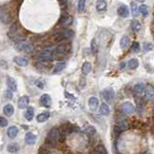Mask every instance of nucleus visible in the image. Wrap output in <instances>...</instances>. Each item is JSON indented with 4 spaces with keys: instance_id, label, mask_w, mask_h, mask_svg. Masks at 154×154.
I'll list each match as a JSON object with an SVG mask.
<instances>
[{
    "instance_id": "obj_1",
    "label": "nucleus",
    "mask_w": 154,
    "mask_h": 154,
    "mask_svg": "<svg viewBox=\"0 0 154 154\" xmlns=\"http://www.w3.org/2000/svg\"><path fill=\"white\" fill-rule=\"evenodd\" d=\"M59 134L60 133H59L58 128H56V127H52V128L50 129L48 135H47L46 144H48V146H50V147H55L56 141H57L58 138H59Z\"/></svg>"
},
{
    "instance_id": "obj_2",
    "label": "nucleus",
    "mask_w": 154,
    "mask_h": 154,
    "mask_svg": "<svg viewBox=\"0 0 154 154\" xmlns=\"http://www.w3.org/2000/svg\"><path fill=\"white\" fill-rule=\"evenodd\" d=\"M55 47L53 46H49V47H46L41 51L40 55H39V58L40 60L43 61H50L53 60L55 57Z\"/></svg>"
},
{
    "instance_id": "obj_3",
    "label": "nucleus",
    "mask_w": 154,
    "mask_h": 154,
    "mask_svg": "<svg viewBox=\"0 0 154 154\" xmlns=\"http://www.w3.org/2000/svg\"><path fill=\"white\" fill-rule=\"evenodd\" d=\"M15 47L20 51H25V52H31L33 50V45L31 43L27 42V41L20 40L17 41L15 44Z\"/></svg>"
},
{
    "instance_id": "obj_4",
    "label": "nucleus",
    "mask_w": 154,
    "mask_h": 154,
    "mask_svg": "<svg viewBox=\"0 0 154 154\" xmlns=\"http://www.w3.org/2000/svg\"><path fill=\"white\" fill-rule=\"evenodd\" d=\"M73 36V31L70 29H66V30L59 32L55 35V40L56 41H64L67 39H70Z\"/></svg>"
},
{
    "instance_id": "obj_5",
    "label": "nucleus",
    "mask_w": 154,
    "mask_h": 154,
    "mask_svg": "<svg viewBox=\"0 0 154 154\" xmlns=\"http://www.w3.org/2000/svg\"><path fill=\"white\" fill-rule=\"evenodd\" d=\"M102 96H103L105 101L110 103L115 98V92H114V90L112 88H105L102 91Z\"/></svg>"
},
{
    "instance_id": "obj_6",
    "label": "nucleus",
    "mask_w": 154,
    "mask_h": 154,
    "mask_svg": "<svg viewBox=\"0 0 154 154\" xmlns=\"http://www.w3.org/2000/svg\"><path fill=\"white\" fill-rule=\"evenodd\" d=\"M70 51V44L67 42H63L55 47V53L57 54H66Z\"/></svg>"
},
{
    "instance_id": "obj_7",
    "label": "nucleus",
    "mask_w": 154,
    "mask_h": 154,
    "mask_svg": "<svg viewBox=\"0 0 154 154\" xmlns=\"http://www.w3.org/2000/svg\"><path fill=\"white\" fill-rule=\"evenodd\" d=\"M121 110L122 112L125 114H131L135 111V107H134V105L132 103L127 101V102H124V103L121 105Z\"/></svg>"
},
{
    "instance_id": "obj_8",
    "label": "nucleus",
    "mask_w": 154,
    "mask_h": 154,
    "mask_svg": "<svg viewBox=\"0 0 154 154\" xmlns=\"http://www.w3.org/2000/svg\"><path fill=\"white\" fill-rule=\"evenodd\" d=\"M0 19H1L2 23L8 24L11 21V16L9 14V12L4 9V6H2L1 8V14H0Z\"/></svg>"
},
{
    "instance_id": "obj_9",
    "label": "nucleus",
    "mask_w": 154,
    "mask_h": 154,
    "mask_svg": "<svg viewBox=\"0 0 154 154\" xmlns=\"http://www.w3.org/2000/svg\"><path fill=\"white\" fill-rule=\"evenodd\" d=\"M144 93V97H145L147 100H152L154 98V88L151 85H146L145 89L143 91Z\"/></svg>"
},
{
    "instance_id": "obj_10",
    "label": "nucleus",
    "mask_w": 154,
    "mask_h": 154,
    "mask_svg": "<svg viewBox=\"0 0 154 154\" xmlns=\"http://www.w3.org/2000/svg\"><path fill=\"white\" fill-rule=\"evenodd\" d=\"M40 104L42 105L44 107H50L51 104H52V100H51V97L50 95L48 94H43L41 95L40 97Z\"/></svg>"
},
{
    "instance_id": "obj_11",
    "label": "nucleus",
    "mask_w": 154,
    "mask_h": 154,
    "mask_svg": "<svg viewBox=\"0 0 154 154\" xmlns=\"http://www.w3.org/2000/svg\"><path fill=\"white\" fill-rule=\"evenodd\" d=\"M29 101H30L29 96H27V95H24V96H22L21 98L18 100V107L20 109L27 108L28 104H29Z\"/></svg>"
},
{
    "instance_id": "obj_12",
    "label": "nucleus",
    "mask_w": 154,
    "mask_h": 154,
    "mask_svg": "<svg viewBox=\"0 0 154 154\" xmlns=\"http://www.w3.org/2000/svg\"><path fill=\"white\" fill-rule=\"evenodd\" d=\"M36 140H37V136L35 135L32 132H28L25 135V142L29 144V145H33V144L36 143Z\"/></svg>"
},
{
    "instance_id": "obj_13",
    "label": "nucleus",
    "mask_w": 154,
    "mask_h": 154,
    "mask_svg": "<svg viewBox=\"0 0 154 154\" xmlns=\"http://www.w3.org/2000/svg\"><path fill=\"white\" fill-rule=\"evenodd\" d=\"M89 106H90V109L92 110V111H96L97 108H98L99 106V100L97 97L95 96H91L89 98Z\"/></svg>"
},
{
    "instance_id": "obj_14",
    "label": "nucleus",
    "mask_w": 154,
    "mask_h": 154,
    "mask_svg": "<svg viewBox=\"0 0 154 154\" xmlns=\"http://www.w3.org/2000/svg\"><path fill=\"white\" fill-rule=\"evenodd\" d=\"M118 15L122 17V18H127L129 15V9L126 5H120L118 7Z\"/></svg>"
},
{
    "instance_id": "obj_15",
    "label": "nucleus",
    "mask_w": 154,
    "mask_h": 154,
    "mask_svg": "<svg viewBox=\"0 0 154 154\" xmlns=\"http://www.w3.org/2000/svg\"><path fill=\"white\" fill-rule=\"evenodd\" d=\"M13 61L20 67H25V66L28 65V60L25 57H22V56H16V57H14Z\"/></svg>"
},
{
    "instance_id": "obj_16",
    "label": "nucleus",
    "mask_w": 154,
    "mask_h": 154,
    "mask_svg": "<svg viewBox=\"0 0 154 154\" xmlns=\"http://www.w3.org/2000/svg\"><path fill=\"white\" fill-rule=\"evenodd\" d=\"M72 21H73L72 16H70V15H66V16L62 17V18L60 19L59 24H60L61 26H64V27H66V26H69L70 24L72 23Z\"/></svg>"
},
{
    "instance_id": "obj_17",
    "label": "nucleus",
    "mask_w": 154,
    "mask_h": 154,
    "mask_svg": "<svg viewBox=\"0 0 154 154\" xmlns=\"http://www.w3.org/2000/svg\"><path fill=\"white\" fill-rule=\"evenodd\" d=\"M3 113L5 114L6 116L10 117L13 115L14 113V107L12 104H6L5 106L3 107Z\"/></svg>"
},
{
    "instance_id": "obj_18",
    "label": "nucleus",
    "mask_w": 154,
    "mask_h": 154,
    "mask_svg": "<svg viewBox=\"0 0 154 154\" xmlns=\"http://www.w3.org/2000/svg\"><path fill=\"white\" fill-rule=\"evenodd\" d=\"M50 117V113L49 112H42V113L38 114L37 117H36V120L37 122H40V123H42V122H45L46 120H48Z\"/></svg>"
},
{
    "instance_id": "obj_19",
    "label": "nucleus",
    "mask_w": 154,
    "mask_h": 154,
    "mask_svg": "<svg viewBox=\"0 0 154 154\" xmlns=\"http://www.w3.org/2000/svg\"><path fill=\"white\" fill-rule=\"evenodd\" d=\"M129 44H130V39H129L128 36H123L120 39V47L121 49L125 50L129 47Z\"/></svg>"
},
{
    "instance_id": "obj_20",
    "label": "nucleus",
    "mask_w": 154,
    "mask_h": 154,
    "mask_svg": "<svg viewBox=\"0 0 154 154\" xmlns=\"http://www.w3.org/2000/svg\"><path fill=\"white\" fill-rule=\"evenodd\" d=\"M18 134V128L16 126H10L7 130V135L9 138H15Z\"/></svg>"
},
{
    "instance_id": "obj_21",
    "label": "nucleus",
    "mask_w": 154,
    "mask_h": 154,
    "mask_svg": "<svg viewBox=\"0 0 154 154\" xmlns=\"http://www.w3.org/2000/svg\"><path fill=\"white\" fill-rule=\"evenodd\" d=\"M7 86H8L9 89H11L12 91H16L17 90V84L16 81L13 79L12 77H7Z\"/></svg>"
},
{
    "instance_id": "obj_22",
    "label": "nucleus",
    "mask_w": 154,
    "mask_h": 154,
    "mask_svg": "<svg viewBox=\"0 0 154 154\" xmlns=\"http://www.w3.org/2000/svg\"><path fill=\"white\" fill-rule=\"evenodd\" d=\"M82 73L84 75H87V74H89L90 72H91V70H92V65H91V63L90 62H88V61H86V62H84L83 63V65H82Z\"/></svg>"
},
{
    "instance_id": "obj_23",
    "label": "nucleus",
    "mask_w": 154,
    "mask_h": 154,
    "mask_svg": "<svg viewBox=\"0 0 154 154\" xmlns=\"http://www.w3.org/2000/svg\"><path fill=\"white\" fill-rule=\"evenodd\" d=\"M24 116H25L26 120L32 121V119L34 118V109L32 107H28L25 112V114H24Z\"/></svg>"
},
{
    "instance_id": "obj_24",
    "label": "nucleus",
    "mask_w": 154,
    "mask_h": 154,
    "mask_svg": "<svg viewBox=\"0 0 154 154\" xmlns=\"http://www.w3.org/2000/svg\"><path fill=\"white\" fill-rule=\"evenodd\" d=\"M131 28H132V30H133L134 32H138V31L141 29L140 22H139L137 19H133V20L131 21Z\"/></svg>"
},
{
    "instance_id": "obj_25",
    "label": "nucleus",
    "mask_w": 154,
    "mask_h": 154,
    "mask_svg": "<svg viewBox=\"0 0 154 154\" xmlns=\"http://www.w3.org/2000/svg\"><path fill=\"white\" fill-rule=\"evenodd\" d=\"M64 66H65L64 62H58V63H56L52 73H53V74H57V73L61 72L63 69H64Z\"/></svg>"
},
{
    "instance_id": "obj_26",
    "label": "nucleus",
    "mask_w": 154,
    "mask_h": 154,
    "mask_svg": "<svg viewBox=\"0 0 154 154\" xmlns=\"http://www.w3.org/2000/svg\"><path fill=\"white\" fill-rule=\"evenodd\" d=\"M107 8V2L105 0H99L96 4V9L98 11H103Z\"/></svg>"
},
{
    "instance_id": "obj_27",
    "label": "nucleus",
    "mask_w": 154,
    "mask_h": 154,
    "mask_svg": "<svg viewBox=\"0 0 154 154\" xmlns=\"http://www.w3.org/2000/svg\"><path fill=\"white\" fill-rule=\"evenodd\" d=\"M19 150V145L17 143H10L7 146V151L10 153H15Z\"/></svg>"
},
{
    "instance_id": "obj_28",
    "label": "nucleus",
    "mask_w": 154,
    "mask_h": 154,
    "mask_svg": "<svg viewBox=\"0 0 154 154\" xmlns=\"http://www.w3.org/2000/svg\"><path fill=\"white\" fill-rule=\"evenodd\" d=\"M100 113L102 114V115H105V116H107V115H109V113H110V109H109V106L107 104H101V106H100Z\"/></svg>"
},
{
    "instance_id": "obj_29",
    "label": "nucleus",
    "mask_w": 154,
    "mask_h": 154,
    "mask_svg": "<svg viewBox=\"0 0 154 154\" xmlns=\"http://www.w3.org/2000/svg\"><path fill=\"white\" fill-rule=\"evenodd\" d=\"M134 92H136L137 94H140L142 93L144 91V89H145V85L143 84V83H138V84H136L135 86H134Z\"/></svg>"
},
{
    "instance_id": "obj_30",
    "label": "nucleus",
    "mask_w": 154,
    "mask_h": 154,
    "mask_svg": "<svg viewBox=\"0 0 154 154\" xmlns=\"http://www.w3.org/2000/svg\"><path fill=\"white\" fill-rule=\"evenodd\" d=\"M138 66H139V61L137 59H135V58L130 59L128 61V67L130 68V69H136Z\"/></svg>"
},
{
    "instance_id": "obj_31",
    "label": "nucleus",
    "mask_w": 154,
    "mask_h": 154,
    "mask_svg": "<svg viewBox=\"0 0 154 154\" xmlns=\"http://www.w3.org/2000/svg\"><path fill=\"white\" fill-rule=\"evenodd\" d=\"M116 125L119 126L122 130L124 131V130H126V129L128 128V122H127L125 119H120V120H118Z\"/></svg>"
},
{
    "instance_id": "obj_32",
    "label": "nucleus",
    "mask_w": 154,
    "mask_h": 154,
    "mask_svg": "<svg viewBox=\"0 0 154 154\" xmlns=\"http://www.w3.org/2000/svg\"><path fill=\"white\" fill-rule=\"evenodd\" d=\"M130 6H131V11H132V15H133V17L137 16V14L139 12V7L137 6V4H136L135 2H131Z\"/></svg>"
},
{
    "instance_id": "obj_33",
    "label": "nucleus",
    "mask_w": 154,
    "mask_h": 154,
    "mask_svg": "<svg viewBox=\"0 0 154 154\" xmlns=\"http://www.w3.org/2000/svg\"><path fill=\"white\" fill-rule=\"evenodd\" d=\"M91 50L93 54H97V52H98V45H97L96 39L95 38L92 39V41H91Z\"/></svg>"
},
{
    "instance_id": "obj_34",
    "label": "nucleus",
    "mask_w": 154,
    "mask_h": 154,
    "mask_svg": "<svg viewBox=\"0 0 154 154\" xmlns=\"http://www.w3.org/2000/svg\"><path fill=\"white\" fill-rule=\"evenodd\" d=\"M85 5H86V0H79V1H78V5H77L78 11H79V12L84 11Z\"/></svg>"
},
{
    "instance_id": "obj_35",
    "label": "nucleus",
    "mask_w": 154,
    "mask_h": 154,
    "mask_svg": "<svg viewBox=\"0 0 154 154\" xmlns=\"http://www.w3.org/2000/svg\"><path fill=\"white\" fill-rule=\"evenodd\" d=\"M95 152H96V153H101V154H106L107 150H106V148L104 147V145L99 144V145L97 146L96 148H95Z\"/></svg>"
},
{
    "instance_id": "obj_36",
    "label": "nucleus",
    "mask_w": 154,
    "mask_h": 154,
    "mask_svg": "<svg viewBox=\"0 0 154 154\" xmlns=\"http://www.w3.org/2000/svg\"><path fill=\"white\" fill-rule=\"evenodd\" d=\"M139 12H140L143 16H147L148 15V7L142 4V5L139 6Z\"/></svg>"
},
{
    "instance_id": "obj_37",
    "label": "nucleus",
    "mask_w": 154,
    "mask_h": 154,
    "mask_svg": "<svg viewBox=\"0 0 154 154\" xmlns=\"http://www.w3.org/2000/svg\"><path fill=\"white\" fill-rule=\"evenodd\" d=\"M85 133L87 134V135L91 136V135H94L95 133H96V130H95V128L93 126H88L86 129H85Z\"/></svg>"
},
{
    "instance_id": "obj_38",
    "label": "nucleus",
    "mask_w": 154,
    "mask_h": 154,
    "mask_svg": "<svg viewBox=\"0 0 154 154\" xmlns=\"http://www.w3.org/2000/svg\"><path fill=\"white\" fill-rule=\"evenodd\" d=\"M143 48H144V51H145V52H149L150 50L153 49V45L149 42H146V43H144Z\"/></svg>"
},
{
    "instance_id": "obj_39",
    "label": "nucleus",
    "mask_w": 154,
    "mask_h": 154,
    "mask_svg": "<svg viewBox=\"0 0 154 154\" xmlns=\"http://www.w3.org/2000/svg\"><path fill=\"white\" fill-rule=\"evenodd\" d=\"M131 49L133 50V52H138L139 50H140V45H139L138 42H134L132 44V47Z\"/></svg>"
},
{
    "instance_id": "obj_40",
    "label": "nucleus",
    "mask_w": 154,
    "mask_h": 154,
    "mask_svg": "<svg viewBox=\"0 0 154 154\" xmlns=\"http://www.w3.org/2000/svg\"><path fill=\"white\" fill-rule=\"evenodd\" d=\"M7 124H8V122H7L6 118H4L3 116L0 117V126H1V127H6Z\"/></svg>"
},
{
    "instance_id": "obj_41",
    "label": "nucleus",
    "mask_w": 154,
    "mask_h": 154,
    "mask_svg": "<svg viewBox=\"0 0 154 154\" xmlns=\"http://www.w3.org/2000/svg\"><path fill=\"white\" fill-rule=\"evenodd\" d=\"M12 90L11 89H7L6 90V92H5V96H6V98L7 99H12V97H13V94H12Z\"/></svg>"
},
{
    "instance_id": "obj_42",
    "label": "nucleus",
    "mask_w": 154,
    "mask_h": 154,
    "mask_svg": "<svg viewBox=\"0 0 154 154\" xmlns=\"http://www.w3.org/2000/svg\"><path fill=\"white\" fill-rule=\"evenodd\" d=\"M59 5L62 9H65L67 6V0H59Z\"/></svg>"
},
{
    "instance_id": "obj_43",
    "label": "nucleus",
    "mask_w": 154,
    "mask_h": 154,
    "mask_svg": "<svg viewBox=\"0 0 154 154\" xmlns=\"http://www.w3.org/2000/svg\"><path fill=\"white\" fill-rule=\"evenodd\" d=\"M137 1H138V2H143L144 0H137Z\"/></svg>"
}]
</instances>
